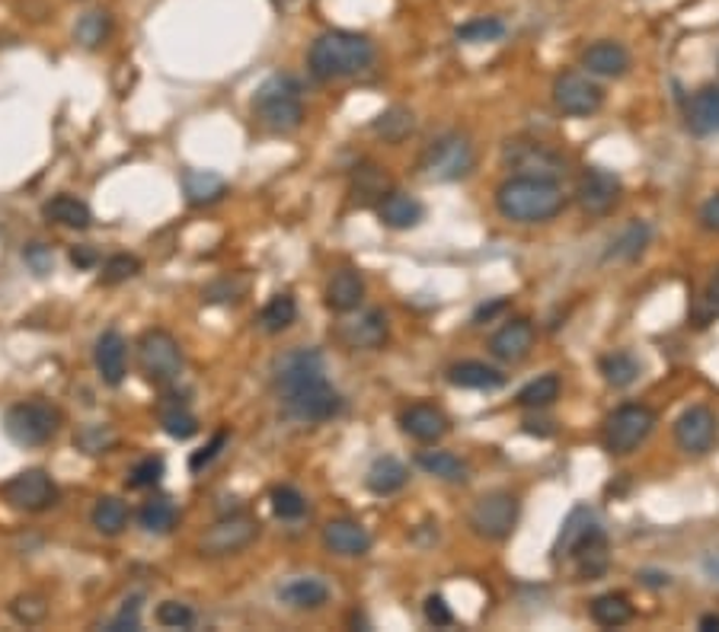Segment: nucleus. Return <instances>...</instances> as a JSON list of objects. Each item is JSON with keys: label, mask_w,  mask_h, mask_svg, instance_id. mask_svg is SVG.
Returning a JSON list of instances; mask_svg holds the SVG:
<instances>
[{"label": "nucleus", "mask_w": 719, "mask_h": 632, "mask_svg": "<svg viewBox=\"0 0 719 632\" xmlns=\"http://www.w3.org/2000/svg\"><path fill=\"white\" fill-rule=\"evenodd\" d=\"M378 51L368 36L349 33V29H330L317 36L307 55V68L317 81H342L368 71L375 64Z\"/></svg>", "instance_id": "f257e3e1"}, {"label": "nucleus", "mask_w": 719, "mask_h": 632, "mask_svg": "<svg viewBox=\"0 0 719 632\" xmlns=\"http://www.w3.org/2000/svg\"><path fill=\"white\" fill-rule=\"evenodd\" d=\"M566 205L559 182L551 179H531V176H511L496 189V208L508 220L518 224H544L556 217Z\"/></svg>", "instance_id": "f03ea898"}, {"label": "nucleus", "mask_w": 719, "mask_h": 632, "mask_svg": "<svg viewBox=\"0 0 719 632\" xmlns=\"http://www.w3.org/2000/svg\"><path fill=\"white\" fill-rule=\"evenodd\" d=\"M256 119L269 131H295L304 122L300 86L288 74H275L256 90Z\"/></svg>", "instance_id": "7ed1b4c3"}, {"label": "nucleus", "mask_w": 719, "mask_h": 632, "mask_svg": "<svg viewBox=\"0 0 719 632\" xmlns=\"http://www.w3.org/2000/svg\"><path fill=\"white\" fill-rule=\"evenodd\" d=\"M423 176L432 182H461L476 167V151L461 131L435 138L423 154Z\"/></svg>", "instance_id": "20e7f679"}, {"label": "nucleus", "mask_w": 719, "mask_h": 632, "mask_svg": "<svg viewBox=\"0 0 719 632\" xmlns=\"http://www.w3.org/2000/svg\"><path fill=\"white\" fill-rule=\"evenodd\" d=\"M61 425V413L43 403V400H30V403H16L7 409L3 416V431L13 444L20 448H39L45 441H51V434Z\"/></svg>", "instance_id": "39448f33"}, {"label": "nucleus", "mask_w": 719, "mask_h": 632, "mask_svg": "<svg viewBox=\"0 0 719 632\" xmlns=\"http://www.w3.org/2000/svg\"><path fill=\"white\" fill-rule=\"evenodd\" d=\"M138 365L144 378L164 386L182 374V348L167 330H148L138 342Z\"/></svg>", "instance_id": "423d86ee"}, {"label": "nucleus", "mask_w": 719, "mask_h": 632, "mask_svg": "<svg viewBox=\"0 0 719 632\" xmlns=\"http://www.w3.org/2000/svg\"><path fill=\"white\" fill-rule=\"evenodd\" d=\"M288 413L300 421H327L342 413V396L323 378H310L292 390H282Z\"/></svg>", "instance_id": "0eeeda50"}, {"label": "nucleus", "mask_w": 719, "mask_h": 632, "mask_svg": "<svg viewBox=\"0 0 719 632\" xmlns=\"http://www.w3.org/2000/svg\"><path fill=\"white\" fill-rule=\"evenodd\" d=\"M652 428H656V413L652 409H646V406H621L608 425H604V448L611 451V454H617V457H624V454H630L636 451L649 434H652Z\"/></svg>", "instance_id": "6e6552de"}, {"label": "nucleus", "mask_w": 719, "mask_h": 632, "mask_svg": "<svg viewBox=\"0 0 719 632\" xmlns=\"http://www.w3.org/2000/svg\"><path fill=\"white\" fill-rule=\"evenodd\" d=\"M518 511L521 505L511 492H490L476 499V505L470 511V527L483 540H506L518 524Z\"/></svg>", "instance_id": "1a4fd4ad"}, {"label": "nucleus", "mask_w": 719, "mask_h": 632, "mask_svg": "<svg viewBox=\"0 0 719 632\" xmlns=\"http://www.w3.org/2000/svg\"><path fill=\"white\" fill-rule=\"evenodd\" d=\"M503 160L515 176H531V179L556 182L566 172V160L541 141H511L503 151Z\"/></svg>", "instance_id": "9d476101"}, {"label": "nucleus", "mask_w": 719, "mask_h": 632, "mask_svg": "<svg viewBox=\"0 0 719 632\" xmlns=\"http://www.w3.org/2000/svg\"><path fill=\"white\" fill-rule=\"evenodd\" d=\"M553 103L563 116L586 119V116H594L604 106V90L594 84L589 74L566 71L553 81Z\"/></svg>", "instance_id": "9b49d317"}, {"label": "nucleus", "mask_w": 719, "mask_h": 632, "mask_svg": "<svg viewBox=\"0 0 719 632\" xmlns=\"http://www.w3.org/2000/svg\"><path fill=\"white\" fill-rule=\"evenodd\" d=\"M0 492H3L7 505L16 508V511H30V514L45 511V508H51L58 502V486H55V479L45 469H23V473H16L10 482H3Z\"/></svg>", "instance_id": "f8f14e48"}, {"label": "nucleus", "mask_w": 719, "mask_h": 632, "mask_svg": "<svg viewBox=\"0 0 719 632\" xmlns=\"http://www.w3.org/2000/svg\"><path fill=\"white\" fill-rule=\"evenodd\" d=\"M259 537V521L250 514H231L212 524L202 537V552L205 556H234L247 549Z\"/></svg>", "instance_id": "ddd939ff"}, {"label": "nucleus", "mask_w": 719, "mask_h": 632, "mask_svg": "<svg viewBox=\"0 0 719 632\" xmlns=\"http://www.w3.org/2000/svg\"><path fill=\"white\" fill-rule=\"evenodd\" d=\"M675 444L684 454H707L717 444V416L707 406H691L675 421Z\"/></svg>", "instance_id": "4468645a"}, {"label": "nucleus", "mask_w": 719, "mask_h": 632, "mask_svg": "<svg viewBox=\"0 0 719 632\" xmlns=\"http://www.w3.org/2000/svg\"><path fill=\"white\" fill-rule=\"evenodd\" d=\"M576 199L589 214H608L621 199V179L617 172L604 167H589L576 186Z\"/></svg>", "instance_id": "2eb2a0df"}, {"label": "nucleus", "mask_w": 719, "mask_h": 632, "mask_svg": "<svg viewBox=\"0 0 719 632\" xmlns=\"http://www.w3.org/2000/svg\"><path fill=\"white\" fill-rule=\"evenodd\" d=\"M601 530H604V527L598 524L594 511H589L586 505H576L566 514V521H563V530H559L556 544H553V559H556V562H559V559H573V556L586 547L592 537H598Z\"/></svg>", "instance_id": "dca6fc26"}, {"label": "nucleus", "mask_w": 719, "mask_h": 632, "mask_svg": "<svg viewBox=\"0 0 719 632\" xmlns=\"http://www.w3.org/2000/svg\"><path fill=\"white\" fill-rule=\"evenodd\" d=\"M339 338L355 351H375L387 342V317L381 310H365L339 326Z\"/></svg>", "instance_id": "f3484780"}, {"label": "nucleus", "mask_w": 719, "mask_h": 632, "mask_svg": "<svg viewBox=\"0 0 719 632\" xmlns=\"http://www.w3.org/2000/svg\"><path fill=\"white\" fill-rule=\"evenodd\" d=\"M93 361H96V371L103 383L109 386H119L128 374V342L122 333L116 330H106L103 336L96 338V351H93Z\"/></svg>", "instance_id": "a211bd4d"}, {"label": "nucleus", "mask_w": 719, "mask_h": 632, "mask_svg": "<svg viewBox=\"0 0 719 632\" xmlns=\"http://www.w3.org/2000/svg\"><path fill=\"white\" fill-rule=\"evenodd\" d=\"M400 428H403L413 441L435 444V441H441V438L451 431V421H448V416H445L438 406L416 403V406H410V409L400 416Z\"/></svg>", "instance_id": "6ab92c4d"}, {"label": "nucleus", "mask_w": 719, "mask_h": 632, "mask_svg": "<svg viewBox=\"0 0 719 632\" xmlns=\"http://www.w3.org/2000/svg\"><path fill=\"white\" fill-rule=\"evenodd\" d=\"M323 355L317 348H295L275 365V383L279 390H292L310 378H323Z\"/></svg>", "instance_id": "aec40b11"}, {"label": "nucleus", "mask_w": 719, "mask_h": 632, "mask_svg": "<svg viewBox=\"0 0 719 632\" xmlns=\"http://www.w3.org/2000/svg\"><path fill=\"white\" fill-rule=\"evenodd\" d=\"M323 547L337 556H345V559H355V556H365L372 549V534L358 524V521H330L323 527Z\"/></svg>", "instance_id": "412c9836"}, {"label": "nucleus", "mask_w": 719, "mask_h": 632, "mask_svg": "<svg viewBox=\"0 0 719 632\" xmlns=\"http://www.w3.org/2000/svg\"><path fill=\"white\" fill-rule=\"evenodd\" d=\"M531 348H534V326L528 320H511L490 338V351L506 365L524 361Z\"/></svg>", "instance_id": "4be33fe9"}, {"label": "nucleus", "mask_w": 719, "mask_h": 632, "mask_svg": "<svg viewBox=\"0 0 719 632\" xmlns=\"http://www.w3.org/2000/svg\"><path fill=\"white\" fill-rule=\"evenodd\" d=\"M582 68L594 77H624L630 71V51L621 43H594L582 55Z\"/></svg>", "instance_id": "5701e85b"}, {"label": "nucleus", "mask_w": 719, "mask_h": 632, "mask_svg": "<svg viewBox=\"0 0 719 632\" xmlns=\"http://www.w3.org/2000/svg\"><path fill=\"white\" fill-rule=\"evenodd\" d=\"M378 217L384 227L390 230H410L425 217V208L420 199L406 195V192H387L378 202Z\"/></svg>", "instance_id": "b1692460"}, {"label": "nucleus", "mask_w": 719, "mask_h": 632, "mask_svg": "<svg viewBox=\"0 0 719 632\" xmlns=\"http://www.w3.org/2000/svg\"><path fill=\"white\" fill-rule=\"evenodd\" d=\"M365 300V278L355 269H339L327 285V307L337 313H352Z\"/></svg>", "instance_id": "393cba45"}, {"label": "nucleus", "mask_w": 719, "mask_h": 632, "mask_svg": "<svg viewBox=\"0 0 719 632\" xmlns=\"http://www.w3.org/2000/svg\"><path fill=\"white\" fill-rule=\"evenodd\" d=\"M279 600L288 604V607H295V610H317V607H323V604L330 600V588H327V582H320V579L297 575V579L285 582V585L279 588Z\"/></svg>", "instance_id": "a878e982"}, {"label": "nucleus", "mask_w": 719, "mask_h": 632, "mask_svg": "<svg viewBox=\"0 0 719 632\" xmlns=\"http://www.w3.org/2000/svg\"><path fill=\"white\" fill-rule=\"evenodd\" d=\"M687 128L694 134L719 131V86H704L687 103Z\"/></svg>", "instance_id": "bb28decb"}, {"label": "nucleus", "mask_w": 719, "mask_h": 632, "mask_svg": "<svg viewBox=\"0 0 719 632\" xmlns=\"http://www.w3.org/2000/svg\"><path fill=\"white\" fill-rule=\"evenodd\" d=\"M410 479V469L400 464L397 457H378L375 464L368 466L365 473V486L375 492V496H393L406 486Z\"/></svg>", "instance_id": "cd10ccee"}, {"label": "nucleus", "mask_w": 719, "mask_h": 632, "mask_svg": "<svg viewBox=\"0 0 719 632\" xmlns=\"http://www.w3.org/2000/svg\"><path fill=\"white\" fill-rule=\"evenodd\" d=\"M448 383L461 390H499L506 383V374L483 361H461L448 371Z\"/></svg>", "instance_id": "c85d7f7f"}, {"label": "nucleus", "mask_w": 719, "mask_h": 632, "mask_svg": "<svg viewBox=\"0 0 719 632\" xmlns=\"http://www.w3.org/2000/svg\"><path fill=\"white\" fill-rule=\"evenodd\" d=\"M182 192L192 205H212L227 192V182L212 169H186L182 172Z\"/></svg>", "instance_id": "c756f323"}, {"label": "nucleus", "mask_w": 719, "mask_h": 632, "mask_svg": "<svg viewBox=\"0 0 719 632\" xmlns=\"http://www.w3.org/2000/svg\"><path fill=\"white\" fill-rule=\"evenodd\" d=\"M43 214L51 220V224H58V227H71V230H86L90 220H93V214L86 208V202L74 199V195H55L51 202H45Z\"/></svg>", "instance_id": "7c9ffc66"}, {"label": "nucleus", "mask_w": 719, "mask_h": 632, "mask_svg": "<svg viewBox=\"0 0 719 632\" xmlns=\"http://www.w3.org/2000/svg\"><path fill=\"white\" fill-rule=\"evenodd\" d=\"M592 620L598 627L617 630L634 620V604L624 594H601L592 600Z\"/></svg>", "instance_id": "2f4dec72"}, {"label": "nucleus", "mask_w": 719, "mask_h": 632, "mask_svg": "<svg viewBox=\"0 0 719 632\" xmlns=\"http://www.w3.org/2000/svg\"><path fill=\"white\" fill-rule=\"evenodd\" d=\"M416 466L435 479H445V482H467V473H470L464 461L448 454V451H423L416 457Z\"/></svg>", "instance_id": "473e14b6"}, {"label": "nucleus", "mask_w": 719, "mask_h": 632, "mask_svg": "<svg viewBox=\"0 0 719 632\" xmlns=\"http://www.w3.org/2000/svg\"><path fill=\"white\" fill-rule=\"evenodd\" d=\"M601 378L608 386H614V390H624V386H630L639 378V361H636L630 351H611V355H604L601 358Z\"/></svg>", "instance_id": "72a5a7b5"}, {"label": "nucleus", "mask_w": 719, "mask_h": 632, "mask_svg": "<svg viewBox=\"0 0 719 632\" xmlns=\"http://www.w3.org/2000/svg\"><path fill=\"white\" fill-rule=\"evenodd\" d=\"M93 527L106 537H119L128 527V505L116 496H106L93 505Z\"/></svg>", "instance_id": "f704fd0d"}, {"label": "nucleus", "mask_w": 719, "mask_h": 632, "mask_svg": "<svg viewBox=\"0 0 719 632\" xmlns=\"http://www.w3.org/2000/svg\"><path fill=\"white\" fill-rule=\"evenodd\" d=\"M297 320V300L292 295H275L259 310V326L266 333H282Z\"/></svg>", "instance_id": "c9c22d12"}, {"label": "nucleus", "mask_w": 719, "mask_h": 632, "mask_svg": "<svg viewBox=\"0 0 719 632\" xmlns=\"http://www.w3.org/2000/svg\"><path fill=\"white\" fill-rule=\"evenodd\" d=\"M649 237H652V230H649V224H646V220H634V224H627V227H624V234H621V237L611 243L608 259H636V255L649 247Z\"/></svg>", "instance_id": "e433bc0d"}, {"label": "nucleus", "mask_w": 719, "mask_h": 632, "mask_svg": "<svg viewBox=\"0 0 719 632\" xmlns=\"http://www.w3.org/2000/svg\"><path fill=\"white\" fill-rule=\"evenodd\" d=\"M113 33V23H109V13L106 10H90L78 20L74 26V39L84 45V48H99V45L109 39Z\"/></svg>", "instance_id": "4c0bfd02"}, {"label": "nucleus", "mask_w": 719, "mask_h": 632, "mask_svg": "<svg viewBox=\"0 0 719 632\" xmlns=\"http://www.w3.org/2000/svg\"><path fill=\"white\" fill-rule=\"evenodd\" d=\"M573 559H576V569H579L582 579L604 575V569H608V537H604V530H601L598 537H592Z\"/></svg>", "instance_id": "58836bf2"}, {"label": "nucleus", "mask_w": 719, "mask_h": 632, "mask_svg": "<svg viewBox=\"0 0 719 632\" xmlns=\"http://www.w3.org/2000/svg\"><path fill=\"white\" fill-rule=\"evenodd\" d=\"M179 521V511L169 499H151L148 505L141 508V527L148 534H169Z\"/></svg>", "instance_id": "ea45409f"}, {"label": "nucleus", "mask_w": 719, "mask_h": 632, "mask_svg": "<svg viewBox=\"0 0 719 632\" xmlns=\"http://www.w3.org/2000/svg\"><path fill=\"white\" fill-rule=\"evenodd\" d=\"M556 396H559V378H556V374H544V378L531 380L528 386H521L518 406H524V409H544V406H551Z\"/></svg>", "instance_id": "a19ab883"}, {"label": "nucleus", "mask_w": 719, "mask_h": 632, "mask_svg": "<svg viewBox=\"0 0 719 632\" xmlns=\"http://www.w3.org/2000/svg\"><path fill=\"white\" fill-rule=\"evenodd\" d=\"M413 128H416L413 112H410V109H400V106L387 109L384 116L375 119V131L381 134L384 141H390V144H397V141H403L406 134H413Z\"/></svg>", "instance_id": "79ce46f5"}, {"label": "nucleus", "mask_w": 719, "mask_h": 632, "mask_svg": "<svg viewBox=\"0 0 719 632\" xmlns=\"http://www.w3.org/2000/svg\"><path fill=\"white\" fill-rule=\"evenodd\" d=\"M503 36H506V23L496 16H476V20H467L464 26H458V43H496Z\"/></svg>", "instance_id": "37998d69"}, {"label": "nucleus", "mask_w": 719, "mask_h": 632, "mask_svg": "<svg viewBox=\"0 0 719 632\" xmlns=\"http://www.w3.org/2000/svg\"><path fill=\"white\" fill-rule=\"evenodd\" d=\"M74 444H78L84 454L96 457V454H106V451L116 444V431H113L109 425H84V428L78 431Z\"/></svg>", "instance_id": "c03bdc74"}, {"label": "nucleus", "mask_w": 719, "mask_h": 632, "mask_svg": "<svg viewBox=\"0 0 719 632\" xmlns=\"http://www.w3.org/2000/svg\"><path fill=\"white\" fill-rule=\"evenodd\" d=\"M269 502H272L275 517H282V521H297V517L307 511V499L297 492L295 486H279V489H272Z\"/></svg>", "instance_id": "a18cd8bd"}, {"label": "nucleus", "mask_w": 719, "mask_h": 632, "mask_svg": "<svg viewBox=\"0 0 719 632\" xmlns=\"http://www.w3.org/2000/svg\"><path fill=\"white\" fill-rule=\"evenodd\" d=\"M161 425H164V431H167L169 438H176V441H186V438H192V434L199 431L196 416H192L189 409H182V406H169V409H164Z\"/></svg>", "instance_id": "49530a36"}, {"label": "nucleus", "mask_w": 719, "mask_h": 632, "mask_svg": "<svg viewBox=\"0 0 719 632\" xmlns=\"http://www.w3.org/2000/svg\"><path fill=\"white\" fill-rule=\"evenodd\" d=\"M10 613H13V620H20V623H26V627H36V623H43L45 620L48 604H45L43 594H23V597H16V600L10 604Z\"/></svg>", "instance_id": "de8ad7c7"}, {"label": "nucleus", "mask_w": 719, "mask_h": 632, "mask_svg": "<svg viewBox=\"0 0 719 632\" xmlns=\"http://www.w3.org/2000/svg\"><path fill=\"white\" fill-rule=\"evenodd\" d=\"M138 272H141V262H138L134 255H128V253L109 255V259H106V265H103L99 282H103V285H119V282L134 278Z\"/></svg>", "instance_id": "09e8293b"}, {"label": "nucleus", "mask_w": 719, "mask_h": 632, "mask_svg": "<svg viewBox=\"0 0 719 632\" xmlns=\"http://www.w3.org/2000/svg\"><path fill=\"white\" fill-rule=\"evenodd\" d=\"M164 457H144V461H138L134 469H131V476H128V486L131 489H154L161 479H164Z\"/></svg>", "instance_id": "8fccbe9b"}, {"label": "nucleus", "mask_w": 719, "mask_h": 632, "mask_svg": "<svg viewBox=\"0 0 719 632\" xmlns=\"http://www.w3.org/2000/svg\"><path fill=\"white\" fill-rule=\"evenodd\" d=\"M157 623L167 630H189L196 623V613H192V607H186L179 600H164L157 607Z\"/></svg>", "instance_id": "3c124183"}, {"label": "nucleus", "mask_w": 719, "mask_h": 632, "mask_svg": "<svg viewBox=\"0 0 719 632\" xmlns=\"http://www.w3.org/2000/svg\"><path fill=\"white\" fill-rule=\"evenodd\" d=\"M141 627V597H128L119 617L109 623V632H134Z\"/></svg>", "instance_id": "603ef678"}, {"label": "nucleus", "mask_w": 719, "mask_h": 632, "mask_svg": "<svg viewBox=\"0 0 719 632\" xmlns=\"http://www.w3.org/2000/svg\"><path fill=\"white\" fill-rule=\"evenodd\" d=\"M425 620H428L435 630L455 623V613H451V607H448V600H445L441 594H432V597L425 600Z\"/></svg>", "instance_id": "864d4df0"}, {"label": "nucleus", "mask_w": 719, "mask_h": 632, "mask_svg": "<svg viewBox=\"0 0 719 632\" xmlns=\"http://www.w3.org/2000/svg\"><path fill=\"white\" fill-rule=\"evenodd\" d=\"M224 444H227V431H217L212 441H209V444L202 448V451H196V454H192V461H189V469H196V473H199L202 466L212 464L214 457L221 454V448H224Z\"/></svg>", "instance_id": "5fc2aeb1"}, {"label": "nucleus", "mask_w": 719, "mask_h": 632, "mask_svg": "<svg viewBox=\"0 0 719 632\" xmlns=\"http://www.w3.org/2000/svg\"><path fill=\"white\" fill-rule=\"evenodd\" d=\"M23 259L30 262V269H33L36 275H48V272L55 269V255H51V250H48V247H43V243H33V247H26Z\"/></svg>", "instance_id": "6e6d98bb"}, {"label": "nucleus", "mask_w": 719, "mask_h": 632, "mask_svg": "<svg viewBox=\"0 0 719 632\" xmlns=\"http://www.w3.org/2000/svg\"><path fill=\"white\" fill-rule=\"evenodd\" d=\"M700 224H704L707 230H717L719 234V195H714V199L704 202V208H700Z\"/></svg>", "instance_id": "4d7b16f0"}, {"label": "nucleus", "mask_w": 719, "mask_h": 632, "mask_svg": "<svg viewBox=\"0 0 719 632\" xmlns=\"http://www.w3.org/2000/svg\"><path fill=\"white\" fill-rule=\"evenodd\" d=\"M508 303L506 300H496V303H490V307H480L476 313H473V323H483V320H493L496 313H503Z\"/></svg>", "instance_id": "13d9d810"}, {"label": "nucleus", "mask_w": 719, "mask_h": 632, "mask_svg": "<svg viewBox=\"0 0 719 632\" xmlns=\"http://www.w3.org/2000/svg\"><path fill=\"white\" fill-rule=\"evenodd\" d=\"M71 262H74V265H81V269H86V265H93V262H96V253H93L90 247H78V250H71Z\"/></svg>", "instance_id": "bf43d9fd"}, {"label": "nucleus", "mask_w": 719, "mask_h": 632, "mask_svg": "<svg viewBox=\"0 0 719 632\" xmlns=\"http://www.w3.org/2000/svg\"><path fill=\"white\" fill-rule=\"evenodd\" d=\"M704 572H707L710 582H719V552H714V556L704 559Z\"/></svg>", "instance_id": "052dcab7"}, {"label": "nucleus", "mask_w": 719, "mask_h": 632, "mask_svg": "<svg viewBox=\"0 0 719 632\" xmlns=\"http://www.w3.org/2000/svg\"><path fill=\"white\" fill-rule=\"evenodd\" d=\"M700 630L719 632V613H707V617H700Z\"/></svg>", "instance_id": "680f3d73"}, {"label": "nucleus", "mask_w": 719, "mask_h": 632, "mask_svg": "<svg viewBox=\"0 0 719 632\" xmlns=\"http://www.w3.org/2000/svg\"><path fill=\"white\" fill-rule=\"evenodd\" d=\"M707 300L714 303V307H719V272L710 278V288H707Z\"/></svg>", "instance_id": "e2e57ef3"}, {"label": "nucleus", "mask_w": 719, "mask_h": 632, "mask_svg": "<svg viewBox=\"0 0 719 632\" xmlns=\"http://www.w3.org/2000/svg\"><path fill=\"white\" fill-rule=\"evenodd\" d=\"M643 582H646V585H669V575H662V572H656V575H652V572H643Z\"/></svg>", "instance_id": "0e129e2a"}]
</instances>
